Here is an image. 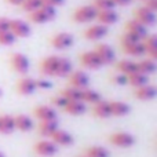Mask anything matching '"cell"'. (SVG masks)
<instances>
[{
	"label": "cell",
	"mask_w": 157,
	"mask_h": 157,
	"mask_svg": "<svg viewBox=\"0 0 157 157\" xmlns=\"http://www.w3.org/2000/svg\"><path fill=\"white\" fill-rule=\"evenodd\" d=\"M29 14V21H32L33 24H46L50 22L52 19H55L57 17V8L54 7H48V6H41L40 8L32 11Z\"/></svg>",
	"instance_id": "cell-1"
},
{
	"label": "cell",
	"mask_w": 157,
	"mask_h": 157,
	"mask_svg": "<svg viewBox=\"0 0 157 157\" xmlns=\"http://www.w3.org/2000/svg\"><path fill=\"white\" fill-rule=\"evenodd\" d=\"M97 14L98 10L92 4L81 6V7L75 10L73 21L77 22V24H88V22H92L94 19H97Z\"/></svg>",
	"instance_id": "cell-2"
},
{
	"label": "cell",
	"mask_w": 157,
	"mask_h": 157,
	"mask_svg": "<svg viewBox=\"0 0 157 157\" xmlns=\"http://www.w3.org/2000/svg\"><path fill=\"white\" fill-rule=\"evenodd\" d=\"M10 66L14 72L19 75H26L30 68V61L22 52H14L10 55Z\"/></svg>",
	"instance_id": "cell-3"
},
{
	"label": "cell",
	"mask_w": 157,
	"mask_h": 157,
	"mask_svg": "<svg viewBox=\"0 0 157 157\" xmlns=\"http://www.w3.org/2000/svg\"><path fill=\"white\" fill-rule=\"evenodd\" d=\"M109 142L116 147L128 149V147L135 145V138H134V135H131L130 132L119 131V132H113L109 135Z\"/></svg>",
	"instance_id": "cell-4"
},
{
	"label": "cell",
	"mask_w": 157,
	"mask_h": 157,
	"mask_svg": "<svg viewBox=\"0 0 157 157\" xmlns=\"http://www.w3.org/2000/svg\"><path fill=\"white\" fill-rule=\"evenodd\" d=\"M10 30L11 33H13L14 36H15L17 39L21 37H29L30 33H32V28H30V25L28 24V22H25L24 19H10Z\"/></svg>",
	"instance_id": "cell-5"
},
{
	"label": "cell",
	"mask_w": 157,
	"mask_h": 157,
	"mask_svg": "<svg viewBox=\"0 0 157 157\" xmlns=\"http://www.w3.org/2000/svg\"><path fill=\"white\" fill-rule=\"evenodd\" d=\"M134 19H136L139 24L149 28L156 24V13L150 11L149 8H146L145 6H141V7L134 10Z\"/></svg>",
	"instance_id": "cell-6"
},
{
	"label": "cell",
	"mask_w": 157,
	"mask_h": 157,
	"mask_svg": "<svg viewBox=\"0 0 157 157\" xmlns=\"http://www.w3.org/2000/svg\"><path fill=\"white\" fill-rule=\"evenodd\" d=\"M75 44V37L72 33L61 32L51 37V46L57 50H68Z\"/></svg>",
	"instance_id": "cell-7"
},
{
	"label": "cell",
	"mask_w": 157,
	"mask_h": 157,
	"mask_svg": "<svg viewBox=\"0 0 157 157\" xmlns=\"http://www.w3.org/2000/svg\"><path fill=\"white\" fill-rule=\"evenodd\" d=\"M33 150L37 153L39 156L43 157H52L58 153V146L51 141V139H43L35 144Z\"/></svg>",
	"instance_id": "cell-8"
},
{
	"label": "cell",
	"mask_w": 157,
	"mask_h": 157,
	"mask_svg": "<svg viewBox=\"0 0 157 157\" xmlns=\"http://www.w3.org/2000/svg\"><path fill=\"white\" fill-rule=\"evenodd\" d=\"M94 51L99 57L102 65H110V63H113L116 61V52H114V50L109 44H105V43L97 44Z\"/></svg>",
	"instance_id": "cell-9"
},
{
	"label": "cell",
	"mask_w": 157,
	"mask_h": 157,
	"mask_svg": "<svg viewBox=\"0 0 157 157\" xmlns=\"http://www.w3.org/2000/svg\"><path fill=\"white\" fill-rule=\"evenodd\" d=\"M80 59V63L84 66V68H88L91 71H97V69L102 68V62H101L99 57L95 54V51H84L80 54L78 57Z\"/></svg>",
	"instance_id": "cell-10"
},
{
	"label": "cell",
	"mask_w": 157,
	"mask_h": 157,
	"mask_svg": "<svg viewBox=\"0 0 157 157\" xmlns=\"http://www.w3.org/2000/svg\"><path fill=\"white\" fill-rule=\"evenodd\" d=\"M109 33V29L108 26H105V25H101V24H97V25H91V26H88L86 30H84V37L87 39V40H91V41H98L101 40V39L106 37Z\"/></svg>",
	"instance_id": "cell-11"
},
{
	"label": "cell",
	"mask_w": 157,
	"mask_h": 157,
	"mask_svg": "<svg viewBox=\"0 0 157 157\" xmlns=\"http://www.w3.org/2000/svg\"><path fill=\"white\" fill-rule=\"evenodd\" d=\"M68 77H69L68 80H69V86L71 87H75V88H78V90L88 88L90 76L84 71H75Z\"/></svg>",
	"instance_id": "cell-12"
},
{
	"label": "cell",
	"mask_w": 157,
	"mask_h": 157,
	"mask_svg": "<svg viewBox=\"0 0 157 157\" xmlns=\"http://www.w3.org/2000/svg\"><path fill=\"white\" fill-rule=\"evenodd\" d=\"M33 116L39 121H47V120H58V113L52 106L40 105L33 109Z\"/></svg>",
	"instance_id": "cell-13"
},
{
	"label": "cell",
	"mask_w": 157,
	"mask_h": 157,
	"mask_svg": "<svg viewBox=\"0 0 157 157\" xmlns=\"http://www.w3.org/2000/svg\"><path fill=\"white\" fill-rule=\"evenodd\" d=\"M58 62H59V57L57 55H51V57L44 58L40 62V72L44 76H55L57 75Z\"/></svg>",
	"instance_id": "cell-14"
},
{
	"label": "cell",
	"mask_w": 157,
	"mask_h": 157,
	"mask_svg": "<svg viewBox=\"0 0 157 157\" xmlns=\"http://www.w3.org/2000/svg\"><path fill=\"white\" fill-rule=\"evenodd\" d=\"M50 139H51L57 146H65L66 147V146H72V145L75 144L73 135L69 134L68 131H65V130H61V128H58V130L50 136Z\"/></svg>",
	"instance_id": "cell-15"
},
{
	"label": "cell",
	"mask_w": 157,
	"mask_h": 157,
	"mask_svg": "<svg viewBox=\"0 0 157 157\" xmlns=\"http://www.w3.org/2000/svg\"><path fill=\"white\" fill-rule=\"evenodd\" d=\"M134 95L139 101H152L157 97V88L152 84H145L139 88H135Z\"/></svg>",
	"instance_id": "cell-16"
},
{
	"label": "cell",
	"mask_w": 157,
	"mask_h": 157,
	"mask_svg": "<svg viewBox=\"0 0 157 157\" xmlns=\"http://www.w3.org/2000/svg\"><path fill=\"white\" fill-rule=\"evenodd\" d=\"M97 19L101 25L110 26V25L117 24V21H119V14L116 13L114 8H112V10H102V11H98Z\"/></svg>",
	"instance_id": "cell-17"
},
{
	"label": "cell",
	"mask_w": 157,
	"mask_h": 157,
	"mask_svg": "<svg viewBox=\"0 0 157 157\" xmlns=\"http://www.w3.org/2000/svg\"><path fill=\"white\" fill-rule=\"evenodd\" d=\"M59 128V123L58 120H47V121H40L39 123V135L43 138L50 139V136Z\"/></svg>",
	"instance_id": "cell-18"
},
{
	"label": "cell",
	"mask_w": 157,
	"mask_h": 157,
	"mask_svg": "<svg viewBox=\"0 0 157 157\" xmlns=\"http://www.w3.org/2000/svg\"><path fill=\"white\" fill-rule=\"evenodd\" d=\"M36 91V81L32 77H22L17 83V92L21 95H32Z\"/></svg>",
	"instance_id": "cell-19"
},
{
	"label": "cell",
	"mask_w": 157,
	"mask_h": 157,
	"mask_svg": "<svg viewBox=\"0 0 157 157\" xmlns=\"http://www.w3.org/2000/svg\"><path fill=\"white\" fill-rule=\"evenodd\" d=\"M125 32H130V33H132V35L139 36L142 40H144L147 35H149L147 28L145 26V25L139 24V22L136 21V19H134V18L125 22Z\"/></svg>",
	"instance_id": "cell-20"
},
{
	"label": "cell",
	"mask_w": 157,
	"mask_h": 157,
	"mask_svg": "<svg viewBox=\"0 0 157 157\" xmlns=\"http://www.w3.org/2000/svg\"><path fill=\"white\" fill-rule=\"evenodd\" d=\"M109 106H110L112 116L114 117H124L131 112L130 105L121 101H109Z\"/></svg>",
	"instance_id": "cell-21"
},
{
	"label": "cell",
	"mask_w": 157,
	"mask_h": 157,
	"mask_svg": "<svg viewBox=\"0 0 157 157\" xmlns=\"http://www.w3.org/2000/svg\"><path fill=\"white\" fill-rule=\"evenodd\" d=\"M14 123H15V130H19L22 132H29L33 130L35 127V123L26 114H18V116L14 117Z\"/></svg>",
	"instance_id": "cell-22"
},
{
	"label": "cell",
	"mask_w": 157,
	"mask_h": 157,
	"mask_svg": "<svg viewBox=\"0 0 157 157\" xmlns=\"http://www.w3.org/2000/svg\"><path fill=\"white\" fill-rule=\"evenodd\" d=\"M145 46V52L149 58L157 59V36L156 35H147L146 37L142 40Z\"/></svg>",
	"instance_id": "cell-23"
},
{
	"label": "cell",
	"mask_w": 157,
	"mask_h": 157,
	"mask_svg": "<svg viewBox=\"0 0 157 157\" xmlns=\"http://www.w3.org/2000/svg\"><path fill=\"white\" fill-rule=\"evenodd\" d=\"M121 50L124 54L131 55V57H144V55H146V52H145V46L142 41L131 43V44H123Z\"/></svg>",
	"instance_id": "cell-24"
},
{
	"label": "cell",
	"mask_w": 157,
	"mask_h": 157,
	"mask_svg": "<svg viewBox=\"0 0 157 157\" xmlns=\"http://www.w3.org/2000/svg\"><path fill=\"white\" fill-rule=\"evenodd\" d=\"M63 110L68 114H71V116H81V114L86 113L87 106L81 101H69L66 103V106L63 108Z\"/></svg>",
	"instance_id": "cell-25"
},
{
	"label": "cell",
	"mask_w": 157,
	"mask_h": 157,
	"mask_svg": "<svg viewBox=\"0 0 157 157\" xmlns=\"http://www.w3.org/2000/svg\"><path fill=\"white\" fill-rule=\"evenodd\" d=\"M92 114L98 119H108L112 116L110 113V106H109V101H99L92 106Z\"/></svg>",
	"instance_id": "cell-26"
},
{
	"label": "cell",
	"mask_w": 157,
	"mask_h": 157,
	"mask_svg": "<svg viewBox=\"0 0 157 157\" xmlns=\"http://www.w3.org/2000/svg\"><path fill=\"white\" fill-rule=\"evenodd\" d=\"M116 71L117 73H121V75H128L134 73V72H138V66H136L135 61H130V59H121L116 63Z\"/></svg>",
	"instance_id": "cell-27"
},
{
	"label": "cell",
	"mask_w": 157,
	"mask_h": 157,
	"mask_svg": "<svg viewBox=\"0 0 157 157\" xmlns=\"http://www.w3.org/2000/svg\"><path fill=\"white\" fill-rule=\"evenodd\" d=\"M127 84H130L134 88H139L145 84H149V76L141 73V72H134L127 76Z\"/></svg>",
	"instance_id": "cell-28"
},
{
	"label": "cell",
	"mask_w": 157,
	"mask_h": 157,
	"mask_svg": "<svg viewBox=\"0 0 157 157\" xmlns=\"http://www.w3.org/2000/svg\"><path fill=\"white\" fill-rule=\"evenodd\" d=\"M15 130V123H14V116L11 114H2L0 116V134H8L14 132Z\"/></svg>",
	"instance_id": "cell-29"
},
{
	"label": "cell",
	"mask_w": 157,
	"mask_h": 157,
	"mask_svg": "<svg viewBox=\"0 0 157 157\" xmlns=\"http://www.w3.org/2000/svg\"><path fill=\"white\" fill-rule=\"evenodd\" d=\"M136 66H138V72L146 75V76L155 73L156 69H157L156 61L152 59V58H145V59L139 61V62H136Z\"/></svg>",
	"instance_id": "cell-30"
},
{
	"label": "cell",
	"mask_w": 157,
	"mask_h": 157,
	"mask_svg": "<svg viewBox=\"0 0 157 157\" xmlns=\"http://www.w3.org/2000/svg\"><path fill=\"white\" fill-rule=\"evenodd\" d=\"M73 72V65L68 58H62L59 57V62H58V68H57V75L55 76L59 77H68L69 75Z\"/></svg>",
	"instance_id": "cell-31"
},
{
	"label": "cell",
	"mask_w": 157,
	"mask_h": 157,
	"mask_svg": "<svg viewBox=\"0 0 157 157\" xmlns=\"http://www.w3.org/2000/svg\"><path fill=\"white\" fill-rule=\"evenodd\" d=\"M99 101H102V98H101L99 92L94 91V90H90V88L81 90V102L95 105V103H98Z\"/></svg>",
	"instance_id": "cell-32"
},
{
	"label": "cell",
	"mask_w": 157,
	"mask_h": 157,
	"mask_svg": "<svg viewBox=\"0 0 157 157\" xmlns=\"http://www.w3.org/2000/svg\"><path fill=\"white\" fill-rule=\"evenodd\" d=\"M61 95L68 101H81V90L75 88V87H71V86L63 88L61 91Z\"/></svg>",
	"instance_id": "cell-33"
},
{
	"label": "cell",
	"mask_w": 157,
	"mask_h": 157,
	"mask_svg": "<svg viewBox=\"0 0 157 157\" xmlns=\"http://www.w3.org/2000/svg\"><path fill=\"white\" fill-rule=\"evenodd\" d=\"M84 156H87V157H109L110 153L103 146H90L86 149V155Z\"/></svg>",
	"instance_id": "cell-34"
},
{
	"label": "cell",
	"mask_w": 157,
	"mask_h": 157,
	"mask_svg": "<svg viewBox=\"0 0 157 157\" xmlns=\"http://www.w3.org/2000/svg\"><path fill=\"white\" fill-rule=\"evenodd\" d=\"M41 6H43L41 0H24L19 7H21L24 11H26V13H32V11L40 8Z\"/></svg>",
	"instance_id": "cell-35"
},
{
	"label": "cell",
	"mask_w": 157,
	"mask_h": 157,
	"mask_svg": "<svg viewBox=\"0 0 157 157\" xmlns=\"http://www.w3.org/2000/svg\"><path fill=\"white\" fill-rule=\"evenodd\" d=\"M17 40V37L10 32V30H6V32L0 33V46H11L14 44Z\"/></svg>",
	"instance_id": "cell-36"
},
{
	"label": "cell",
	"mask_w": 157,
	"mask_h": 157,
	"mask_svg": "<svg viewBox=\"0 0 157 157\" xmlns=\"http://www.w3.org/2000/svg\"><path fill=\"white\" fill-rule=\"evenodd\" d=\"M92 6L97 8L98 11H102V10H112L114 8V3L112 0H94L92 2Z\"/></svg>",
	"instance_id": "cell-37"
},
{
	"label": "cell",
	"mask_w": 157,
	"mask_h": 157,
	"mask_svg": "<svg viewBox=\"0 0 157 157\" xmlns=\"http://www.w3.org/2000/svg\"><path fill=\"white\" fill-rule=\"evenodd\" d=\"M69 101L68 99H65V98L62 97V95H55V97H52L51 98V103H52V106H55V108H61V109H63L66 106V103H68Z\"/></svg>",
	"instance_id": "cell-38"
},
{
	"label": "cell",
	"mask_w": 157,
	"mask_h": 157,
	"mask_svg": "<svg viewBox=\"0 0 157 157\" xmlns=\"http://www.w3.org/2000/svg\"><path fill=\"white\" fill-rule=\"evenodd\" d=\"M110 81L116 86H125L127 84V76L125 75H121V73H117V75H113L110 77Z\"/></svg>",
	"instance_id": "cell-39"
},
{
	"label": "cell",
	"mask_w": 157,
	"mask_h": 157,
	"mask_svg": "<svg viewBox=\"0 0 157 157\" xmlns=\"http://www.w3.org/2000/svg\"><path fill=\"white\" fill-rule=\"evenodd\" d=\"M35 81H36V90H47V88H51L52 86L46 78H39V80H35Z\"/></svg>",
	"instance_id": "cell-40"
},
{
	"label": "cell",
	"mask_w": 157,
	"mask_h": 157,
	"mask_svg": "<svg viewBox=\"0 0 157 157\" xmlns=\"http://www.w3.org/2000/svg\"><path fill=\"white\" fill-rule=\"evenodd\" d=\"M41 3H43V6H48V7H59V6H62L63 3H65V0H41Z\"/></svg>",
	"instance_id": "cell-41"
},
{
	"label": "cell",
	"mask_w": 157,
	"mask_h": 157,
	"mask_svg": "<svg viewBox=\"0 0 157 157\" xmlns=\"http://www.w3.org/2000/svg\"><path fill=\"white\" fill-rule=\"evenodd\" d=\"M8 29H10V19L6 18V17H0V33L6 32Z\"/></svg>",
	"instance_id": "cell-42"
},
{
	"label": "cell",
	"mask_w": 157,
	"mask_h": 157,
	"mask_svg": "<svg viewBox=\"0 0 157 157\" xmlns=\"http://www.w3.org/2000/svg\"><path fill=\"white\" fill-rule=\"evenodd\" d=\"M144 6L153 13L157 11V0H144Z\"/></svg>",
	"instance_id": "cell-43"
},
{
	"label": "cell",
	"mask_w": 157,
	"mask_h": 157,
	"mask_svg": "<svg viewBox=\"0 0 157 157\" xmlns=\"http://www.w3.org/2000/svg\"><path fill=\"white\" fill-rule=\"evenodd\" d=\"M114 3V6H120V7H124V6H128L132 0H112Z\"/></svg>",
	"instance_id": "cell-44"
},
{
	"label": "cell",
	"mask_w": 157,
	"mask_h": 157,
	"mask_svg": "<svg viewBox=\"0 0 157 157\" xmlns=\"http://www.w3.org/2000/svg\"><path fill=\"white\" fill-rule=\"evenodd\" d=\"M22 2H24V0H7V3H10V4H13V6H21Z\"/></svg>",
	"instance_id": "cell-45"
},
{
	"label": "cell",
	"mask_w": 157,
	"mask_h": 157,
	"mask_svg": "<svg viewBox=\"0 0 157 157\" xmlns=\"http://www.w3.org/2000/svg\"><path fill=\"white\" fill-rule=\"evenodd\" d=\"M0 157H6V156H4V153H3V152H0Z\"/></svg>",
	"instance_id": "cell-46"
},
{
	"label": "cell",
	"mask_w": 157,
	"mask_h": 157,
	"mask_svg": "<svg viewBox=\"0 0 157 157\" xmlns=\"http://www.w3.org/2000/svg\"><path fill=\"white\" fill-rule=\"evenodd\" d=\"M0 97H2V90H0Z\"/></svg>",
	"instance_id": "cell-47"
},
{
	"label": "cell",
	"mask_w": 157,
	"mask_h": 157,
	"mask_svg": "<svg viewBox=\"0 0 157 157\" xmlns=\"http://www.w3.org/2000/svg\"><path fill=\"white\" fill-rule=\"evenodd\" d=\"M78 157H87V156H78Z\"/></svg>",
	"instance_id": "cell-48"
},
{
	"label": "cell",
	"mask_w": 157,
	"mask_h": 157,
	"mask_svg": "<svg viewBox=\"0 0 157 157\" xmlns=\"http://www.w3.org/2000/svg\"><path fill=\"white\" fill-rule=\"evenodd\" d=\"M142 2H144V0H142Z\"/></svg>",
	"instance_id": "cell-49"
}]
</instances>
